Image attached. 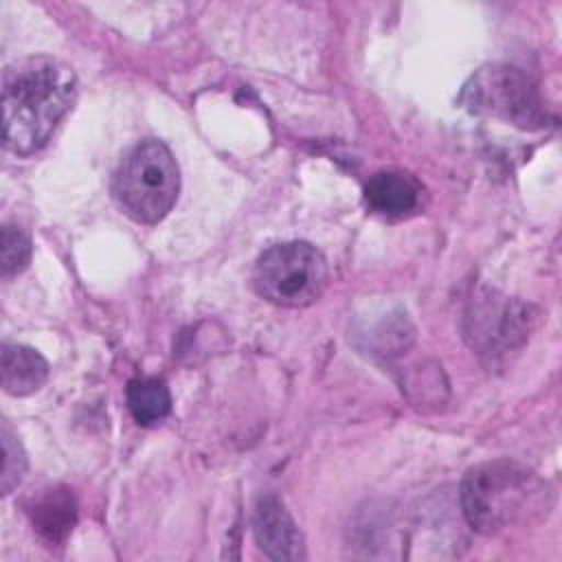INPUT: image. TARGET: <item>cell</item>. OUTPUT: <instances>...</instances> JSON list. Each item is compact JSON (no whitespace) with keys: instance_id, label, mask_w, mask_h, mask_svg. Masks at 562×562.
I'll list each match as a JSON object with an SVG mask.
<instances>
[{"instance_id":"1","label":"cell","mask_w":562,"mask_h":562,"mask_svg":"<svg viewBox=\"0 0 562 562\" xmlns=\"http://www.w3.org/2000/svg\"><path fill=\"white\" fill-rule=\"evenodd\" d=\"M77 92L75 72L53 57L13 61L2 75V140L18 156L42 149Z\"/></svg>"},{"instance_id":"2","label":"cell","mask_w":562,"mask_h":562,"mask_svg":"<svg viewBox=\"0 0 562 562\" xmlns=\"http://www.w3.org/2000/svg\"><path fill=\"white\" fill-rule=\"evenodd\" d=\"M540 490V479L527 465L496 459L468 470L459 498L463 516L474 531L496 533L518 520Z\"/></svg>"},{"instance_id":"3","label":"cell","mask_w":562,"mask_h":562,"mask_svg":"<svg viewBox=\"0 0 562 562\" xmlns=\"http://www.w3.org/2000/svg\"><path fill=\"white\" fill-rule=\"evenodd\" d=\"M112 191L132 220L160 222L180 191V171L169 147L156 138H145L132 147L114 173Z\"/></svg>"},{"instance_id":"4","label":"cell","mask_w":562,"mask_h":562,"mask_svg":"<svg viewBox=\"0 0 562 562\" xmlns=\"http://www.w3.org/2000/svg\"><path fill=\"white\" fill-rule=\"evenodd\" d=\"M327 261L307 241H283L263 250L252 270L259 296L281 307H305L327 285Z\"/></svg>"},{"instance_id":"5","label":"cell","mask_w":562,"mask_h":562,"mask_svg":"<svg viewBox=\"0 0 562 562\" xmlns=\"http://www.w3.org/2000/svg\"><path fill=\"white\" fill-rule=\"evenodd\" d=\"M459 103L472 114L501 119L522 130H540L549 116L529 77L505 64L481 66L463 86Z\"/></svg>"},{"instance_id":"6","label":"cell","mask_w":562,"mask_h":562,"mask_svg":"<svg viewBox=\"0 0 562 562\" xmlns=\"http://www.w3.org/2000/svg\"><path fill=\"white\" fill-rule=\"evenodd\" d=\"M252 531L259 549L272 560H301L303 536L283 507V503L274 494H266L259 498L252 516Z\"/></svg>"},{"instance_id":"7","label":"cell","mask_w":562,"mask_h":562,"mask_svg":"<svg viewBox=\"0 0 562 562\" xmlns=\"http://www.w3.org/2000/svg\"><path fill=\"white\" fill-rule=\"evenodd\" d=\"M422 187L404 171L384 169L373 173L364 184L367 206L384 217H402L419 206Z\"/></svg>"},{"instance_id":"8","label":"cell","mask_w":562,"mask_h":562,"mask_svg":"<svg viewBox=\"0 0 562 562\" xmlns=\"http://www.w3.org/2000/svg\"><path fill=\"white\" fill-rule=\"evenodd\" d=\"M2 389L11 395H29L44 386L48 362L42 353L26 345H2L0 351Z\"/></svg>"},{"instance_id":"9","label":"cell","mask_w":562,"mask_h":562,"mask_svg":"<svg viewBox=\"0 0 562 562\" xmlns=\"http://www.w3.org/2000/svg\"><path fill=\"white\" fill-rule=\"evenodd\" d=\"M29 514L35 531L48 544H59L66 540V536L75 525L77 505L70 490L50 487L35 498V503L29 507Z\"/></svg>"},{"instance_id":"10","label":"cell","mask_w":562,"mask_h":562,"mask_svg":"<svg viewBox=\"0 0 562 562\" xmlns=\"http://www.w3.org/2000/svg\"><path fill=\"white\" fill-rule=\"evenodd\" d=\"M125 402L140 426H154L171 413V393L158 378H134L125 389Z\"/></svg>"},{"instance_id":"11","label":"cell","mask_w":562,"mask_h":562,"mask_svg":"<svg viewBox=\"0 0 562 562\" xmlns=\"http://www.w3.org/2000/svg\"><path fill=\"white\" fill-rule=\"evenodd\" d=\"M31 261V239L18 226L4 224L0 233V270L9 279L22 272Z\"/></svg>"},{"instance_id":"12","label":"cell","mask_w":562,"mask_h":562,"mask_svg":"<svg viewBox=\"0 0 562 562\" xmlns=\"http://www.w3.org/2000/svg\"><path fill=\"white\" fill-rule=\"evenodd\" d=\"M2 439V472H0V490L2 494H11L13 487L20 485L26 472V454L13 430L9 428L7 422H2L0 430Z\"/></svg>"}]
</instances>
